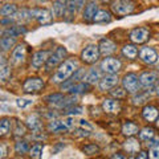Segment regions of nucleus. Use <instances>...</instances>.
<instances>
[{"mask_svg":"<svg viewBox=\"0 0 159 159\" xmlns=\"http://www.w3.org/2000/svg\"><path fill=\"white\" fill-rule=\"evenodd\" d=\"M78 69V61L76 58H68L65 61H62L60 64L58 69L52 77V82L54 84H60L66 81L68 78L72 77V74Z\"/></svg>","mask_w":159,"mask_h":159,"instance_id":"1","label":"nucleus"},{"mask_svg":"<svg viewBox=\"0 0 159 159\" xmlns=\"http://www.w3.org/2000/svg\"><path fill=\"white\" fill-rule=\"evenodd\" d=\"M135 9V2L134 0H114L111 3V11L118 16L130 15Z\"/></svg>","mask_w":159,"mask_h":159,"instance_id":"2","label":"nucleus"},{"mask_svg":"<svg viewBox=\"0 0 159 159\" xmlns=\"http://www.w3.org/2000/svg\"><path fill=\"white\" fill-rule=\"evenodd\" d=\"M99 54H101V52H99L98 45H96V44H89V45H86L85 48L82 49V52H81V60L85 64L92 65V64L98 61Z\"/></svg>","mask_w":159,"mask_h":159,"instance_id":"3","label":"nucleus"},{"mask_svg":"<svg viewBox=\"0 0 159 159\" xmlns=\"http://www.w3.org/2000/svg\"><path fill=\"white\" fill-rule=\"evenodd\" d=\"M65 56H66V49L64 47H57L56 51H54L48 58V61L45 64V70L49 72V70H52L53 68H56L58 64H61L64 61Z\"/></svg>","mask_w":159,"mask_h":159,"instance_id":"4","label":"nucleus"},{"mask_svg":"<svg viewBox=\"0 0 159 159\" xmlns=\"http://www.w3.org/2000/svg\"><path fill=\"white\" fill-rule=\"evenodd\" d=\"M44 80L40 77H29L27 78L23 84V92L27 94H32V93H39L40 90H43L44 88Z\"/></svg>","mask_w":159,"mask_h":159,"instance_id":"5","label":"nucleus"},{"mask_svg":"<svg viewBox=\"0 0 159 159\" xmlns=\"http://www.w3.org/2000/svg\"><path fill=\"white\" fill-rule=\"evenodd\" d=\"M122 86L127 93H137L141 88L139 84V77L135 73H127L122 78Z\"/></svg>","mask_w":159,"mask_h":159,"instance_id":"6","label":"nucleus"},{"mask_svg":"<svg viewBox=\"0 0 159 159\" xmlns=\"http://www.w3.org/2000/svg\"><path fill=\"white\" fill-rule=\"evenodd\" d=\"M129 39H130L134 44H143L150 39V31L145 27L134 28L130 32V34H129Z\"/></svg>","mask_w":159,"mask_h":159,"instance_id":"7","label":"nucleus"},{"mask_svg":"<svg viewBox=\"0 0 159 159\" xmlns=\"http://www.w3.org/2000/svg\"><path fill=\"white\" fill-rule=\"evenodd\" d=\"M121 66H122L121 61H119L118 58H114V57H106L101 62V69L107 74L118 73L121 70Z\"/></svg>","mask_w":159,"mask_h":159,"instance_id":"8","label":"nucleus"},{"mask_svg":"<svg viewBox=\"0 0 159 159\" xmlns=\"http://www.w3.org/2000/svg\"><path fill=\"white\" fill-rule=\"evenodd\" d=\"M84 2L85 0H68L66 11H65V15H64L66 21H73V19L76 17L77 11L84 6Z\"/></svg>","mask_w":159,"mask_h":159,"instance_id":"9","label":"nucleus"},{"mask_svg":"<svg viewBox=\"0 0 159 159\" xmlns=\"http://www.w3.org/2000/svg\"><path fill=\"white\" fill-rule=\"evenodd\" d=\"M32 19L37 20L40 24H48L52 21V13L47 8H33L31 9Z\"/></svg>","mask_w":159,"mask_h":159,"instance_id":"10","label":"nucleus"},{"mask_svg":"<svg viewBox=\"0 0 159 159\" xmlns=\"http://www.w3.org/2000/svg\"><path fill=\"white\" fill-rule=\"evenodd\" d=\"M139 58L142 60L145 64H155L158 61V53L155 49H152L150 47H143L141 51H139Z\"/></svg>","mask_w":159,"mask_h":159,"instance_id":"11","label":"nucleus"},{"mask_svg":"<svg viewBox=\"0 0 159 159\" xmlns=\"http://www.w3.org/2000/svg\"><path fill=\"white\" fill-rule=\"evenodd\" d=\"M159 73L158 72H143L139 76V84L142 88H151L158 81Z\"/></svg>","mask_w":159,"mask_h":159,"instance_id":"12","label":"nucleus"},{"mask_svg":"<svg viewBox=\"0 0 159 159\" xmlns=\"http://www.w3.org/2000/svg\"><path fill=\"white\" fill-rule=\"evenodd\" d=\"M25 54H27V49H25V45L24 44H19L13 48L12 51V54H11V62L13 65H19V64L24 62L25 60Z\"/></svg>","mask_w":159,"mask_h":159,"instance_id":"13","label":"nucleus"},{"mask_svg":"<svg viewBox=\"0 0 159 159\" xmlns=\"http://www.w3.org/2000/svg\"><path fill=\"white\" fill-rule=\"evenodd\" d=\"M117 84H118V77L116 74H107V76L99 80L98 86L101 90L106 92V90H110V89H114L117 86Z\"/></svg>","mask_w":159,"mask_h":159,"instance_id":"14","label":"nucleus"},{"mask_svg":"<svg viewBox=\"0 0 159 159\" xmlns=\"http://www.w3.org/2000/svg\"><path fill=\"white\" fill-rule=\"evenodd\" d=\"M48 58H49V52L48 51H39L33 54V57H32V66L33 68H41L44 64H47L48 61Z\"/></svg>","mask_w":159,"mask_h":159,"instance_id":"15","label":"nucleus"},{"mask_svg":"<svg viewBox=\"0 0 159 159\" xmlns=\"http://www.w3.org/2000/svg\"><path fill=\"white\" fill-rule=\"evenodd\" d=\"M98 48H99V52L101 54H105V56H109L116 52V44H114L110 39H102L98 44Z\"/></svg>","mask_w":159,"mask_h":159,"instance_id":"16","label":"nucleus"},{"mask_svg":"<svg viewBox=\"0 0 159 159\" xmlns=\"http://www.w3.org/2000/svg\"><path fill=\"white\" fill-rule=\"evenodd\" d=\"M102 109L105 110L106 113H111V114H117L121 110V103H119L117 99H111V98H107L102 102Z\"/></svg>","mask_w":159,"mask_h":159,"instance_id":"17","label":"nucleus"},{"mask_svg":"<svg viewBox=\"0 0 159 159\" xmlns=\"http://www.w3.org/2000/svg\"><path fill=\"white\" fill-rule=\"evenodd\" d=\"M11 76V68H9V64L7 62L6 57L3 54H0V82L7 81Z\"/></svg>","mask_w":159,"mask_h":159,"instance_id":"18","label":"nucleus"},{"mask_svg":"<svg viewBox=\"0 0 159 159\" xmlns=\"http://www.w3.org/2000/svg\"><path fill=\"white\" fill-rule=\"evenodd\" d=\"M98 12V6L96 2H90L88 3V6L85 7V9H84V21H92V20L94 19V16H96V13Z\"/></svg>","mask_w":159,"mask_h":159,"instance_id":"19","label":"nucleus"},{"mask_svg":"<svg viewBox=\"0 0 159 159\" xmlns=\"http://www.w3.org/2000/svg\"><path fill=\"white\" fill-rule=\"evenodd\" d=\"M159 116V111H158V109L157 107H154V106H145L143 107V110H142V117L145 121L147 122H154V121H157V118Z\"/></svg>","mask_w":159,"mask_h":159,"instance_id":"20","label":"nucleus"},{"mask_svg":"<svg viewBox=\"0 0 159 159\" xmlns=\"http://www.w3.org/2000/svg\"><path fill=\"white\" fill-rule=\"evenodd\" d=\"M66 4H68V0H56V2H53L52 11H53L54 16L62 17L64 15H65V11H66Z\"/></svg>","mask_w":159,"mask_h":159,"instance_id":"21","label":"nucleus"},{"mask_svg":"<svg viewBox=\"0 0 159 159\" xmlns=\"http://www.w3.org/2000/svg\"><path fill=\"white\" fill-rule=\"evenodd\" d=\"M48 130L51 133H62V131H68L69 127L65 125V122L64 121H51L48 123Z\"/></svg>","mask_w":159,"mask_h":159,"instance_id":"22","label":"nucleus"},{"mask_svg":"<svg viewBox=\"0 0 159 159\" xmlns=\"http://www.w3.org/2000/svg\"><path fill=\"white\" fill-rule=\"evenodd\" d=\"M122 134L129 138L135 135V134H138V125H135L131 121H125V123L122 126Z\"/></svg>","mask_w":159,"mask_h":159,"instance_id":"23","label":"nucleus"},{"mask_svg":"<svg viewBox=\"0 0 159 159\" xmlns=\"http://www.w3.org/2000/svg\"><path fill=\"white\" fill-rule=\"evenodd\" d=\"M92 21H93V23H97V24L110 23V21H111V15H110V12L101 9V11H98V12L96 13V16H94V19L92 20Z\"/></svg>","mask_w":159,"mask_h":159,"instance_id":"24","label":"nucleus"},{"mask_svg":"<svg viewBox=\"0 0 159 159\" xmlns=\"http://www.w3.org/2000/svg\"><path fill=\"white\" fill-rule=\"evenodd\" d=\"M123 148L127 154H134V152H138L139 150V142L137 139H134L133 137H130L127 141L123 143Z\"/></svg>","mask_w":159,"mask_h":159,"instance_id":"25","label":"nucleus"},{"mask_svg":"<svg viewBox=\"0 0 159 159\" xmlns=\"http://www.w3.org/2000/svg\"><path fill=\"white\" fill-rule=\"evenodd\" d=\"M27 32V28L25 27H11V28H8L6 29V31L3 32V36L4 37H17L19 34H23V33H25Z\"/></svg>","mask_w":159,"mask_h":159,"instance_id":"26","label":"nucleus"},{"mask_svg":"<svg viewBox=\"0 0 159 159\" xmlns=\"http://www.w3.org/2000/svg\"><path fill=\"white\" fill-rule=\"evenodd\" d=\"M17 12V6L13 3H7L0 8V16L3 17H8V16H12Z\"/></svg>","mask_w":159,"mask_h":159,"instance_id":"27","label":"nucleus"},{"mask_svg":"<svg viewBox=\"0 0 159 159\" xmlns=\"http://www.w3.org/2000/svg\"><path fill=\"white\" fill-rule=\"evenodd\" d=\"M90 90V85L88 82H77L76 85H73L69 89L70 94H81V93H86Z\"/></svg>","mask_w":159,"mask_h":159,"instance_id":"28","label":"nucleus"},{"mask_svg":"<svg viewBox=\"0 0 159 159\" xmlns=\"http://www.w3.org/2000/svg\"><path fill=\"white\" fill-rule=\"evenodd\" d=\"M122 54L129 60H134L138 56V49L135 45H133V44H127V45L122 48Z\"/></svg>","mask_w":159,"mask_h":159,"instance_id":"29","label":"nucleus"},{"mask_svg":"<svg viewBox=\"0 0 159 159\" xmlns=\"http://www.w3.org/2000/svg\"><path fill=\"white\" fill-rule=\"evenodd\" d=\"M84 80H85V82H88L89 85H92V84H96L101 80V73L97 69H90Z\"/></svg>","mask_w":159,"mask_h":159,"instance_id":"30","label":"nucleus"},{"mask_svg":"<svg viewBox=\"0 0 159 159\" xmlns=\"http://www.w3.org/2000/svg\"><path fill=\"white\" fill-rule=\"evenodd\" d=\"M43 150H44L43 143H36V145H33L29 148V157H31V159H41Z\"/></svg>","mask_w":159,"mask_h":159,"instance_id":"31","label":"nucleus"},{"mask_svg":"<svg viewBox=\"0 0 159 159\" xmlns=\"http://www.w3.org/2000/svg\"><path fill=\"white\" fill-rule=\"evenodd\" d=\"M9 130H11V119L2 118L0 119V138L8 135Z\"/></svg>","mask_w":159,"mask_h":159,"instance_id":"32","label":"nucleus"},{"mask_svg":"<svg viewBox=\"0 0 159 159\" xmlns=\"http://www.w3.org/2000/svg\"><path fill=\"white\" fill-rule=\"evenodd\" d=\"M29 143L27 141H17L16 143H15V151H16V154H19V155H24L25 152L29 151Z\"/></svg>","mask_w":159,"mask_h":159,"instance_id":"33","label":"nucleus"},{"mask_svg":"<svg viewBox=\"0 0 159 159\" xmlns=\"http://www.w3.org/2000/svg\"><path fill=\"white\" fill-rule=\"evenodd\" d=\"M27 125H28L29 129H32L33 131H37V130H40V129L43 127L41 119H40L37 116H31V117H29L28 121H27Z\"/></svg>","mask_w":159,"mask_h":159,"instance_id":"34","label":"nucleus"},{"mask_svg":"<svg viewBox=\"0 0 159 159\" xmlns=\"http://www.w3.org/2000/svg\"><path fill=\"white\" fill-rule=\"evenodd\" d=\"M16 44L15 37H3L0 39V49L2 51H11V48Z\"/></svg>","mask_w":159,"mask_h":159,"instance_id":"35","label":"nucleus"},{"mask_svg":"<svg viewBox=\"0 0 159 159\" xmlns=\"http://www.w3.org/2000/svg\"><path fill=\"white\" fill-rule=\"evenodd\" d=\"M64 98L65 97H64L62 93H53V94H49V96L45 97V101L49 102V103H54V105H57V103L61 102Z\"/></svg>","mask_w":159,"mask_h":159,"instance_id":"36","label":"nucleus"},{"mask_svg":"<svg viewBox=\"0 0 159 159\" xmlns=\"http://www.w3.org/2000/svg\"><path fill=\"white\" fill-rule=\"evenodd\" d=\"M154 137H155V133H154V129L151 127H145L139 133V138L143 139V141H148V139H151Z\"/></svg>","mask_w":159,"mask_h":159,"instance_id":"37","label":"nucleus"},{"mask_svg":"<svg viewBox=\"0 0 159 159\" xmlns=\"http://www.w3.org/2000/svg\"><path fill=\"white\" fill-rule=\"evenodd\" d=\"M82 151L86 154V155H96L97 152H99V147L94 143H89V145L82 147Z\"/></svg>","mask_w":159,"mask_h":159,"instance_id":"38","label":"nucleus"},{"mask_svg":"<svg viewBox=\"0 0 159 159\" xmlns=\"http://www.w3.org/2000/svg\"><path fill=\"white\" fill-rule=\"evenodd\" d=\"M110 94L113 97H117V98H123L126 96V90L123 88H114L113 90H110Z\"/></svg>","mask_w":159,"mask_h":159,"instance_id":"39","label":"nucleus"},{"mask_svg":"<svg viewBox=\"0 0 159 159\" xmlns=\"http://www.w3.org/2000/svg\"><path fill=\"white\" fill-rule=\"evenodd\" d=\"M25 134V127L24 125H21V122H16V127H15V135L16 137H21Z\"/></svg>","mask_w":159,"mask_h":159,"instance_id":"40","label":"nucleus"},{"mask_svg":"<svg viewBox=\"0 0 159 159\" xmlns=\"http://www.w3.org/2000/svg\"><path fill=\"white\" fill-rule=\"evenodd\" d=\"M82 110H84V109L81 107V106H76V107H69V109H66V114H68V116H77V114H81L82 113Z\"/></svg>","mask_w":159,"mask_h":159,"instance_id":"41","label":"nucleus"},{"mask_svg":"<svg viewBox=\"0 0 159 159\" xmlns=\"http://www.w3.org/2000/svg\"><path fill=\"white\" fill-rule=\"evenodd\" d=\"M31 103H32V101H29V99H24V98H17V99H16V105H17V107H21V109L29 106Z\"/></svg>","mask_w":159,"mask_h":159,"instance_id":"42","label":"nucleus"},{"mask_svg":"<svg viewBox=\"0 0 159 159\" xmlns=\"http://www.w3.org/2000/svg\"><path fill=\"white\" fill-rule=\"evenodd\" d=\"M148 158L150 159H159V145L151 147L150 152H148Z\"/></svg>","mask_w":159,"mask_h":159,"instance_id":"43","label":"nucleus"},{"mask_svg":"<svg viewBox=\"0 0 159 159\" xmlns=\"http://www.w3.org/2000/svg\"><path fill=\"white\" fill-rule=\"evenodd\" d=\"M80 129H82V130H85V131H89V133H90L93 127L89 125L88 121H85V119H81V121H80Z\"/></svg>","mask_w":159,"mask_h":159,"instance_id":"44","label":"nucleus"},{"mask_svg":"<svg viewBox=\"0 0 159 159\" xmlns=\"http://www.w3.org/2000/svg\"><path fill=\"white\" fill-rule=\"evenodd\" d=\"M147 98V94H142V96H138V97H134L133 99V103L134 105H141V103L145 102V99Z\"/></svg>","mask_w":159,"mask_h":159,"instance_id":"45","label":"nucleus"},{"mask_svg":"<svg viewBox=\"0 0 159 159\" xmlns=\"http://www.w3.org/2000/svg\"><path fill=\"white\" fill-rule=\"evenodd\" d=\"M6 157H7V146L0 143V159L6 158Z\"/></svg>","mask_w":159,"mask_h":159,"instance_id":"46","label":"nucleus"},{"mask_svg":"<svg viewBox=\"0 0 159 159\" xmlns=\"http://www.w3.org/2000/svg\"><path fill=\"white\" fill-rule=\"evenodd\" d=\"M64 122H65V125H66L69 129H72V127L74 126V118H73V117H70V116H69V117H68Z\"/></svg>","mask_w":159,"mask_h":159,"instance_id":"47","label":"nucleus"},{"mask_svg":"<svg viewBox=\"0 0 159 159\" xmlns=\"http://www.w3.org/2000/svg\"><path fill=\"white\" fill-rule=\"evenodd\" d=\"M147 145L148 146H158L159 145V138H155V137H154V138H151V139H148V141H147Z\"/></svg>","mask_w":159,"mask_h":159,"instance_id":"48","label":"nucleus"},{"mask_svg":"<svg viewBox=\"0 0 159 159\" xmlns=\"http://www.w3.org/2000/svg\"><path fill=\"white\" fill-rule=\"evenodd\" d=\"M138 159H148V154H147L146 151H139Z\"/></svg>","mask_w":159,"mask_h":159,"instance_id":"49","label":"nucleus"},{"mask_svg":"<svg viewBox=\"0 0 159 159\" xmlns=\"http://www.w3.org/2000/svg\"><path fill=\"white\" fill-rule=\"evenodd\" d=\"M110 159H126V157L123 155V154H121V152H117V154H114Z\"/></svg>","mask_w":159,"mask_h":159,"instance_id":"50","label":"nucleus"},{"mask_svg":"<svg viewBox=\"0 0 159 159\" xmlns=\"http://www.w3.org/2000/svg\"><path fill=\"white\" fill-rule=\"evenodd\" d=\"M155 123H157V126H158V129H159V118H157V121H155Z\"/></svg>","mask_w":159,"mask_h":159,"instance_id":"51","label":"nucleus"},{"mask_svg":"<svg viewBox=\"0 0 159 159\" xmlns=\"http://www.w3.org/2000/svg\"><path fill=\"white\" fill-rule=\"evenodd\" d=\"M157 93H158V96H159V84L157 85Z\"/></svg>","mask_w":159,"mask_h":159,"instance_id":"52","label":"nucleus"},{"mask_svg":"<svg viewBox=\"0 0 159 159\" xmlns=\"http://www.w3.org/2000/svg\"><path fill=\"white\" fill-rule=\"evenodd\" d=\"M129 159H135V158H134V157H130V158H129Z\"/></svg>","mask_w":159,"mask_h":159,"instance_id":"53","label":"nucleus"}]
</instances>
